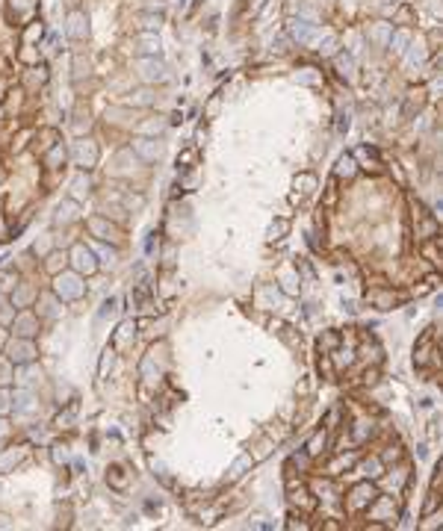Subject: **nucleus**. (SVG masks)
I'll list each match as a JSON object with an SVG mask.
<instances>
[{"label": "nucleus", "mask_w": 443, "mask_h": 531, "mask_svg": "<svg viewBox=\"0 0 443 531\" xmlns=\"http://www.w3.org/2000/svg\"><path fill=\"white\" fill-rule=\"evenodd\" d=\"M65 30H68V35H71V38H86V35H89V24H86V15H83V12H71V15H68V27H65Z\"/></svg>", "instance_id": "obj_4"}, {"label": "nucleus", "mask_w": 443, "mask_h": 531, "mask_svg": "<svg viewBox=\"0 0 443 531\" xmlns=\"http://www.w3.org/2000/svg\"><path fill=\"white\" fill-rule=\"evenodd\" d=\"M74 151H77V163H80V165H86V168H89V165L95 163V156H98L95 145H92V142H89V139H80V142H77V148H74Z\"/></svg>", "instance_id": "obj_5"}, {"label": "nucleus", "mask_w": 443, "mask_h": 531, "mask_svg": "<svg viewBox=\"0 0 443 531\" xmlns=\"http://www.w3.org/2000/svg\"><path fill=\"white\" fill-rule=\"evenodd\" d=\"M337 174H346V177L355 174V156H343L340 165H337Z\"/></svg>", "instance_id": "obj_11"}, {"label": "nucleus", "mask_w": 443, "mask_h": 531, "mask_svg": "<svg viewBox=\"0 0 443 531\" xmlns=\"http://www.w3.org/2000/svg\"><path fill=\"white\" fill-rule=\"evenodd\" d=\"M56 295L60 298H65V301H74V298H80L83 295V283H80V278L77 274H56Z\"/></svg>", "instance_id": "obj_1"}, {"label": "nucleus", "mask_w": 443, "mask_h": 531, "mask_svg": "<svg viewBox=\"0 0 443 531\" xmlns=\"http://www.w3.org/2000/svg\"><path fill=\"white\" fill-rule=\"evenodd\" d=\"M71 257H74V266L80 271H86V274H92V271L98 269V263H95V257H92V251L89 248H83V245H77L71 251Z\"/></svg>", "instance_id": "obj_3"}, {"label": "nucleus", "mask_w": 443, "mask_h": 531, "mask_svg": "<svg viewBox=\"0 0 443 531\" xmlns=\"http://www.w3.org/2000/svg\"><path fill=\"white\" fill-rule=\"evenodd\" d=\"M372 496H375V490H372L370 484H360V487H355V493H352V502H349V505H352V507H363L367 502H372Z\"/></svg>", "instance_id": "obj_7"}, {"label": "nucleus", "mask_w": 443, "mask_h": 531, "mask_svg": "<svg viewBox=\"0 0 443 531\" xmlns=\"http://www.w3.org/2000/svg\"><path fill=\"white\" fill-rule=\"evenodd\" d=\"M62 160H65V148H62V145H53V148L48 151V156H45V165H48V168H60Z\"/></svg>", "instance_id": "obj_10"}, {"label": "nucleus", "mask_w": 443, "mask_h": 531, "mask_svg": "<svg viewBox=\"0 0 443 531\" xmlns=\"http://www.w3.org/2000/svg\"><path fill=\"white\" fill-rule=\"evenodd\" d=\"M319 446H325V434H316L311 440V448H307V451H311V455H319V451H322V448Z\"/></svg>", "instance_id": "obj_13"}, {"label": "nucleus", "mask_w": 443, "mask_h": 531, "mask_svg": "<svg viewBox=\"0 0 443 531\" xmlns=\"http://www.w3.org/2000/svg\"><path fill=\"white\" fill-rule=\"evenodd\" d=\"M33 342L27 340H18V342H12V345H9V360H12V363H18V366H24V363H30V360H33Z\"/></svg>", "instance_id": "obj_2"}, {"label": "nucleus", "mask_w": 443, "mask_h": 531, "mask_svg": "<svg viewBox=\"0 0 443 531\" xmlns=\"http://www.w3.org/2000/svg\"><path fill=\"white\" fill-rule=\"evenodd\" d=\"M290 33H293V38H299V42H311L313 35H316V27H311V24L304 21H290Z\"/></svg>", "instance_id": "obj_6"}, {"label": "nucleus", "mask_w": 443, "mask_h": 531, "mask_svg": "<svg viewBox=\"0 0 443 531\" xmlns=\"http://www.w3.org/2000/svg\"><path fill=\"white\" fill-rule=\"evenodd\" d=\"M30 298H33V292H30V289H18V295H12V301H18V304H27V301H30Z\"/></svg>", "instance_id": "obj_14"}, {"label": "nucleus", "mask_w": 443, "mask_h": 531, "mask_svg": "<svg viewBox=\"0 0 443 531\" xmlns=\"http://www.w3.org/2000/svg\"><path fill=\"white\" fill-rule=\"evenodd\" d=\"M68 458V451H65V446H53V460L56 463H62V460Z\"/></svg>", "instance_id": "obj_15"}, {"label": "nucleus", "mask_w": 443, "mask_h": 531, "mask_svg": "<svg viewBox=\"0 0 443 531\" xmlns=\"http://www.w3.org/2000/svg\"><path fill=\"white\" fill-rule=\"evenodd\" d=\"M21 455H24V451H21V448H6V451H3V455H0V472H9L15 466V463H18V460H21Z\"/></svg>", "instance_id": "obj_9"}, {"label": "nucleus", "mask_w": 443, "mask_h": 531, "mask_svg": "<svg viewBox=\"0 0 443 531\" xmlns=\"http://www.w3.org/2000/svg\"><path fill=\"white\" fill-rule=\"evenodd\" d=\"M60 266H65V254H50V257H48V269L56 271Z\"/></svg>", "instance_id": "obj_12"}, {"label": "nucleus", "mask_w": 443, "mask_h": 531, "mask_svg": "<svg viewBox=\"0 0 443 531\" xmlns=\"http://www.w3.org/2000/svg\"><path fill=\"white\" fill-rule=\"evenodd\" d=\"M15 328H18V337H33L38 328V322L30 313H24V316H18V322H15Z\"/></svg>", "instance_id": "obj_8"}, {"label": "nucleus", "mask_w": 443, "mask_h": 531, "mask_svg": "<svg viewBox=\"0 0 443 531\" xmlns=\"http://www.w3.org/2000/svg\"><path fill=\"white\" fill-rule=\"evenodd\" d=\"M6 434V422H3V419H0V437Z\"/></svg>", "instance_id": "obj_16"}]
</instances>
